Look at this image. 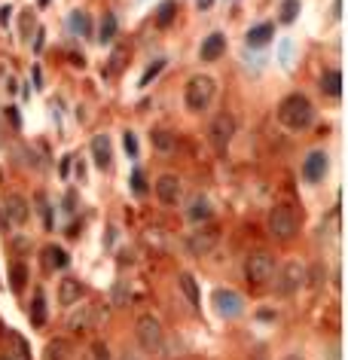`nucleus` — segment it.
<instances>
[{"label":"nucleus","mask_w":348,"mask_h":360,"mask_svg":"<svg viewBox=\"0 0 348 360\" xmlns=\"http://www.w3.org/2000/svg\"><path fill=\"white\" fill-rule=\"evenodd\" d=\"M236 138V116H232L229 110H220L214 119H211L208 125V140L211 147H214L217 153H223L226 147H229V140Z\"/></svg>","instance_id":"obj_4"},{"label":"nucleus","mask_w":348,"mask_h":360,"mask_svg":"<svg viewBox=\"0 0 348 360\" xmlns=\"http://www.w3.org/2000/svg\"><path fill=\"white\" fill-rule=\"evenodd\" d=\"M134 333H138V345L144 351H159L162 348V339H165V333H162V324L156 321L153 315H141L138 324H134Z\"/></svg>","instance_id":"obj_6"},{"label":"nucleus","mask_w":348,"mask_h":360,"mask_svg":"<svg viewBox=\"0 0 348 360\" xmlns=\"http://www.w3.org/2000/svg\"><path fill=\"white\" fill-rule=\"evenodd\" d=\"M211 3H214V0H196L198 10H211Z\"/></svg>","instance_id":"obj_41"},{"label":"nucleus","mask_w":348,"mask_h":360,"mask_svg":"<svg viewBox=\"0 0 348 360\" xmlns=\"http://www.w3.org/2000/svg\"><path fill=\"white\" fill-rule=\"evenodd\" d=\"M89 357L92 360H110V348L104 342H95L92 345V351H89Z\"/></svg>","instance_id":"obj_33"},{"label":"nucleus","mask_w":348,"mask_h":360,"mask_svg":"<svg viewBox=\"0 0 348 360\" xmlns=\"http://www.w3.org/2000/svg\"><path fill=\"white\" fill-rule=\"evenodd\" d=\"M275 269H278V266H275V257L269 251H257L245 260V278L251 281L254 287L269 284V281L275 278Z\"/></svg>","instance_id":"obj_3"},{"label":"nucleus","mask_w":348,"mask_h":360,"mask_svg":"<svg viewBox=\"0 0 348 360\" xmlns=\"http://www.w3.org/2000/svg\"><path fill=\"white\" fill-rule=\"evenodd\" d=\"M89 324H92V308H76V312L70 315L68 327L74 330V333H80V330H89Z\"/></svg>","instance_id":"obj_25"},{"label":"nucleus","mask_w":348,"mask_h":360,"mask_svg":"<svg viewBox=\"0 0 348 360\" xmlns=\"http://www.w3.org/2000/svg\"><path fill=\"white\" fill-rule=\"evenodd\" d=\"M116 31H119L116 16H113V12H108V16L101 19V28H98V40H101V43H110V40L116 37Z\"/></svg>","instance_id":"obj_21"},{"label":"nucleus","mask_w":348,"mask_h":360,"mask_svg":"<svg viewBox=\"0 0 348 360\" xmlns=\"http://www.w3.org/2000/svg\"><path fill=\"white\" fill-rule=\"evenodd\" d=\"M125 59H129V52H125V49H116V52H113V59H110V67L104 70V74H119V70L125 67Z\"/></svg>","instance_id":"obj_32"},{"label":"nucleus","mask_w":348,"mask_h":360,"mask_svg":"<svg viewBox=\"0 0 348 360\" xmlns=\"http://www.w3.org/2000/svg\"><path fill=\"white\" fill-rule=\"evenodd\" d=\"M61 208H65L68 214H74V208H76V193H68L65 202H61Z\"/></svg>","instance_id":"obj_36"},{"label":"nucleus","mask_w":348,"mask_h":360,"mask_svg":"<svg viewBox=\"0 0 348 360\" xmlns=\"http://www.w3.org/2000/svg\"><path fill=\"white\" fill-rule=\"evenodd\" d=\"M327 168H330V159H327V153H324V150H315V153H309V156H305V162H303V178L309 180V183H318V180H324Z\"/></svg>","instance_id":"obj_11"},{"label":"nucleus","mask_w":348,"mask_h":360,"mask_svg":"<svg viewBox=\"0 0 348 360\" xmlns=\"http://www.w3.org/2000/svg\"><path fill=\"white\" fill-rule=\"evenodd\" d=\"M333 19H342V0H333Z\"/></svg>","instance_id":"obj_38"},{"label":"nucleus","mask_w":348,"mask_h":360,"mask_svg":"<svg viewBox=\"0 0 348 360\" xmlns=\"http://www.w3.org/2000/svg\"><path fill=\"white\" fill-rule=\"evenodd\" d=\"M217 238H220V232L214 229V226L198 229V232H193V235L187 238V251L193 253V257H208V253L217 248Z\"/></svg>","instance_id":"obj_10"},{"label":"nucleus","mask_w":348,"mask_h":360,"mask_svg":"<svg viewBox=\"0 0 348 360\" xmlns=\"http://www.w3.org/2000/svg\"><path fill=\"white\" fill-rule=\"evenodd\" d=\"M177 284H181V290L183 296H187L193 306H198V284H196V278L190 272H181V278H177Z\"/></svg>","instance_id":"obj_22"},{"label":"nucleus","mask_w":348,"mask_h":360,"mask_svg":"<svg viewBox=\"0 0 348 360\" xmlns=\"http://www.w3.org/2000/svg\"><path fill=\"white\" fill-rule=\"evenodd\" d=\"M153 150H159V153H172L174 147H177V140L172 131H153Z\"/></svg>","instance_id":"obj_24"},{"label":"nucleus","mask_w":348,"mask_h":360,"mask_svg":"<svg viewBox=\"0 0 348 360\" xmlns=\"http://www.w3.org/2000/svg\"><path fill=\"white\" fill-rule=\"evenodd\" d=\"M132 187H134V193H138V195L147 193V180H144V174H141V171L132 174Z\"/></svg>","instance_id":"obj_34"},{"label":"nucleus","mask_w":348,"mask_h":360,"mask_svg":"<svg viewBox=\"0 0 348 360\" xmlns=\"http://www.w3.org/2000/svg\"><path fill=\"white\" fill-rule=\"evenodd\" d=\"M266 226H269V232H272L275 238H294L296 229H300V220H296L294 208H287V204H278V208L269 211Z\"/></svg>","instance_id":"obj_5"},{"label":"nucleus","mask_w":348,"mask_h":360,"mask_svg":"<svg viewBox=\"0 0 348 360\" xmlns=\"http://www.w3.org/2000/svg\"><path fill=\"white\" fill-rule=\"evenodd\" d=\"M156 195L162 204H181L183 199V183L177 174H159L156 178Z\"/></svg>","instance_id":"obj_9"},{"label":"nucleus","mask_w":348,"mask_h":360,"mask_svg":"<svg viewBox=\"0 0 348 360\" xmlns=\"http://www.w3.org/2000/svg\"><path fill=\"white\" fill-rule=\"evenodd\" d=\"M16 113H19V110H12V107H10V110H6V116H10V119H12V125H19V116H16Z\"/></svg>","instance_id":"obj_42"},{"label":"nucleus","mask_w":348,"mask_h":360,"mask_svg":"<svg viewBox=\"0 0 348 360\" xmlns=\"http://www.w3.org/2000/svg\"><path fill=\"white\" fill-rule=\"evenodd\" d=\"M113 242H116V229L108 226V232H104V248H113Z\"/></svg>","instance_id":"obj_37"},{"label":"nucleus","mask_w":348,"mask_h":360,"mask_svg":"<svg viewBox=\"0 0 348 360\" xmlns=\"http://www.w3.org/2000/svg\"><path fill=\"white\" fill-rule=\"evenodd\" d=\"M311 119H315V107H311V101L305 95H300V92H290V95L278 104V123L287 125L290 131L309 129Z\"/></svg>","instance_id":"obj_1"},{"label":"nucleus","mask_w":348,"mask_h":360,"mask_svg":"<svg viewBox=\"0 0 348 360\" xmlns=\"http://www.w3.org/2000/svg\"><path fill=\"white\" fill-rule=\"evenodd\" d=\"M123 360H138V357H134V354H129V351H125V354H123Z\"/></svg>","instance_id":"obj_44"},{"label":"nucleus","mask_w":348,"mask_h":360,"mask_svg":"<svg viewBox=\"0 0 348 360\" xmlns=\"http://www.w3.org/2000/svg\"><path fill=\"white\" fill-rule=\"evenodd\" d=\"M0 360H12V357L10 354H0Z\"/></svg>","instance_id":"obj_45"},{"label":"nucleus","mask_w":348,"mask_h":360,"mask_svg":"<svg viewBox=\"0 0 348 360\" xmlns=\"http://www.w3.org/2000/svg\"><path fill=\"white\" fill-rule=\"evenodd\" d=\"M31 321L37 324H46V299H43V290L34 293V302H31Z\"/></svg>","instance_id":"obj_27"},{"label":"nucleus","mask_w":348,"mask_h":360,"mask_svg":"<svg viewBox=\"0 0 348 360\" xmlns=\"http://www.w3.org/2000/svg\"><path fill=\"white\" fill-rule=\"evenodd\" d=\"M211 217H214V208H211V202L205 199V195H196V199L190 202V208H187V220H190V223H208Z\"/></svg>","instance_id":"obj_16"},{"label":"nucleus","mask_w":348,"mask_h":360,"mask_svg":"<svg viewBox=\"0 0 348 360\" xmlns=\"http://www.w3.org/2000/svg\"><path fill=\"white\" fill-rule=\"evenodd\" d=\"M275 37V28L269 25V22H263V25H254L251 31H247V46L251 49H263L269 43V40Z\"/></svg>","instance_id":"obj_18"},{"label":"nucleus","mask_w":348,"mask_h":360,"mask_svg":"<svg viewBox=\"0 0 348 360\" xmlns=\"http://www.w3.org/2000/svg\"><path fill=\"white\" fill-rule=\"evenodd\" d=\"M300 10H303V6H300V0H281V10H278L281 22H284V25H290L296 16H300Z\"/></svg>","instance_id":"obj_29"},{"label":"nucleus","mask_w":348,"mask_h":360,"mask_svg":"<svg viewBox=\"0 0 348 360\" xmlns=\"http://www.w3.org/2000/svg\"><path fill=\"white\" fill-rule=\"evenodd\" d=\"M321 92L330 98L342 95V74H339V70H327V74L321 76Z\"/></svg>","instance_id":"obj_20"},{"label":"nucleus","mask_w":348,"mask_h":360,"mask_svg":"<svg viewBox=\"0 0 348 360\" xmlns=\"http://www.w3.org/2000/svg\"><path fill=\"white\" fill-rule=\"evenodd\" d=\"M223 52H226V37L220 31L208 34V37H205V43L198 46V59H202V61H217Z\"/></svg>","instance_id":"obj_13"},{"label":"nucleus","mask_w":348,"mask_h":360,"mask_svg":"<svg viewBox=\"0 0 348 360\" xmlns=\"http://www.w3.org/2000/svg\"><path fill=\"white\" fill-rule=\"evenodd\" d=\"M110 302H113L116 308L129 306V302H132V284H125V281H116V284H113V293H110Z\"/></svg>","instance_id":"obj_23"},{"label":"nucleus","mask_w":348,"mask_h":360,"mask_svg":"<svg viewBox=\"0 0 348 360\" xmlns=\"http://www.w3.org/2000/svg\"><path fill=\"white\" fill-rule=\"evenodd\" d=\"M22 31H25V37L31 34V12H25V19H22Z\"/></svg>","instance_id":"obj_39"},{"label":"nucleus","mask_w":348,"mask_h":360,"mask_svg":"<svg viewBox=\"0 0 348 360\" xmlns=\"http://www.w3.org/2000/svg\"><path fill=\"white\" fill-rule=\"evenodd\" d=\"M74 357V348L65 342V339H52L43 348V360H70Z\"/></svg>","instance_id":"obj_19"},{"label":"nucleus","mask_w":348,"mask_h":360,"mask_svg":"<svg viewBox=\"0 0 348 360\" xmlns=\"http://www.w3.org/2000/svg\"><path fill=\"white\" fill-rule=\"evenodd\" d=\"M284 360H303V354H300V351H294V354H287Z\"/></svg>","instance_id":"obj_43"},{"label":"nucleus","mask_w":348,"mask_h":360,"mask_svg":"<svg viewBox=\"0 0 348 360\" xmlns=\"http://www.w3.org/2000/svg\"><path fill=\"white\" fill-rule=\"evenodd\" d=\"M3 217L10 223H28L31 208H28V202L19 193H10V195H6V202H3Z\"/></svg>","instance_id":"obj_12"},{"label":"nucleus","mask_w":348,"mask_h":360,"mask_svg":"<svg viewBox=\"0 0 348 360\" xmlns=\"http://www.w3.org/2000/svg\"><path fill=\"white\" fill-rule=\"evenodd\" d=\"M10 284H12V290H25V284H28V269H25V263H16L10 269Z\"/></svg>","instance_id":"obj_28"},{"label":"nucleus","mask_w":348,"mask_h":360,"mask_svg":"<svg viewBox=\"0 0 348 360\" xmlns=\"http://www.w3.org/2000/svg\"><path fill=\"white\" fill-rule=\"evenodd\" d=\"M92 156H95V165L101 171H108L113 165V150H110V138L108 135H95L92 138Z\"/></svg>","instance_id":"obj_14"},{"label":"nucleus","mask_w":348,"mask_h":360,"mask_svg":"<svg viewBox=\"0 0 348 360\" xmlns=\"http://www.w3.org/2000/svg\"><path fill=\"white\" fill-rule=\"evenodd\" d=\"M278 272V269H275ZM305 284V266L300 263V260H287V263L281 266V272H278V293L281 296H290V293H296L300 287Z\"/></svg>","instance_id":"obj_8"},{"label":"nucleus","mask_w":348,"mask_h":360,"mask_svg":"<svg viewBox=\"0 0 348 360\" xmlns=\"http://www.w3.org/2000/svg\"><path fill=\"white\" fill-rule=\"evenodd\" d=\"M211 306L217 308V315L223 317V321H236V317H241V312H245V296L238 290H229V287H220V290H214V296H211Z\"/></svg>","instance_id":"obj_7"},{"label":"nucleus","mask_w":348,"mask_h":360,"mask_svg":"<svg viewBox=\"0 0 348 360\" xmlns=\"http://www.w3.org/2000/svg\"><path fill=\"white\" fill-rule=\"evenodd\" d=\"M6 92H10V95H16V92H19V86H16V80H12V76L6 80Z\"/></svg>","instance_id":"obj_40"},{"label":"nucleus","mask_w":348,"mask_h":360,"mask_svg":"<svg viewBox=\"0 0 348 360\" xmlns=\"http://www.w3.org/2000/svg\"><path fill=\"white\" fill-rule=\"evenodd\" d=\"M70 28H74V34H80V37H86L92 31V22L86 12H70Z\"/></svg>","instance_id":"obj_30"},{"label":"nucleus","mask_w":348,"mask_h":360,"mask_svg":"<svg viewBox=\"0 0 348 360\" xmlns=\"http://www.w3.org/2000/svg\"><path fill=\"white\" fill-rule=\"evenodd\" d=\"M70 257L65 248H55V244H49V248H43V269L46 272H59V269H68Z\"/></svg>","instance_id":"obj_17"},{"label":"nucleus","mask_w":348,"mask_h":360,"mask_svg":"<svg viewBox=\"0 0 348 360\" xmlns=\"http://www.w3.org/2000/svg\"><path fill=\"white\" fill-rule=\"evenodd\" d=\"M125 153H129V156H138V138L132 135V131H125Z\"/></svg>","instance_id":"obj_35"},{"label":"nucleus","mask_w":348,"mask_h":360,"mask_svg":"<svg viewBox=\"0 0 348 360\" xmlns=\"http://www.w3.org/2000/svg\"><path fill=\"white\" fill-rule=\"evenodd\" d=\"M214 92H217V83L214 76L208 74H196L187 80V89H183V104H187L190 113H205L214 101Z\"/></svg>","instance_id":"obj_2"},{"label":"nucleus","mask_w":348,"mask_h":360,"mask_svg":"<svg viewBox=\"0 0 348 360\" xmlns=\"http://www.w3.org/2000/svg\"><path fill=\"white\" fill-rule=\"evenodd\" d=\"M83 293H86V287H83L76 278H65L59 284V302L61 306H76V302L83 299Z\"/></svg>","instance_id":"obj_15"},{"label":"nucleus","mask_w":348,"mask_h":360,"mask_svg":"<svg viewBox=\"0 0 348 360\" xmlns=\"http://www.w3.org/2000/svg\"><path fill=\"white\" fill-rule=\"evenodd\" d=\"M174 12H177L174 0H165V3H159V6H156V25H159V28L172 25V22H174Z\"/></svg>","instance_id":"obj_26"},{"label":"nucleus","mask_w":348,"mask_h":360,"mask_svg":"<svg viewBox=\"0 0 348 360\" xmlns=\"http://www.w3.org/2000/svg\"><path fill=\"white\" fill-rule=\"evenodd\" d=\"M162 70H165V59H156L153 65H150V67L144 70V76H141V86H150V83H153L156 76L162 74Z\"/></svg>","instance_id":"obj_31"}]
</instances>
